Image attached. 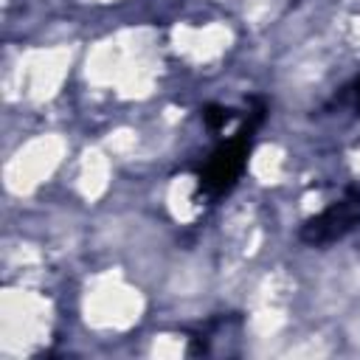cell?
I'll use <instances>...</instances> for the list:
<instances>
[{"instance_id":"6da1fadb","label":"cell","mask_w":360,"mask_h":360,"mask_svg":"<svg viewBox=\"0 0 360 360\" xmlns=\"http://www.w3.org/2000/svg\"><path fill=\"white\" fill-rule=\"evenodd\" d=\"M262 115H264V107L259 104L253 112H248V121L205 158V163L200 166V174H197L200 194H205L208 200H219L239 183V177L248 166L250 141H253L256 127L262 124Z\"/></svg>"},{"instance_id":"7a4b0ae2","label":"cell","mask_w":360,"mask_h":360,"mask_svg":"<svg viewBox=\"0 0 360 360\" xmlns=\"http://www.w3.org/2000/svg\"><path fill=\"white\" fill-rule=\"evenodd\" d=\"M357 222H360V188H352L338 202L323 208L318 217L307 219L301 225V239L307 245H329L343 233H349Z\"/></svg>"},{"instance_id":"3957f363","label":"cell","mask_w":360,"mask_h":360,"mask_svg":"<svg viewBox=\"0 0 360 360\" xmlns=\"http://www.w3.org/2000/svg\"><path fill=\"white\" fill-rule=\"evenodd\" d=\"M231 118H233V110H231V107H217V104H211V107L202 110V124H205L211 132H222V129L231 124Z\"/></svg>"},{"instance_id":"277c9868","label":"cell","mask_w":360,"mask_h":360,"mask_svg":"<svg viewBox=\"0 0 360 360\" xmlns=\"http://www.w3.org/2000/svg\"><path fill=\"white\" fill-rule=\"evenodd\" d=\"M357 98H360V82H357Z\"/></svg>"}]
</instances>
